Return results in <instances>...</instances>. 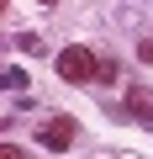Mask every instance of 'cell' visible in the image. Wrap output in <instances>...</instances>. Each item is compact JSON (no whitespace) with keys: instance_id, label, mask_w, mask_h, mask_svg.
<instances>
[{"instance_id":"cell-1","label":"cell","mask_w":153,"mask_h":159,"mask_svg":"<svg viewBox=\"0 0 153 159\" xmlns=\"http://www.w3.org/2000/svg\"><path fill=\"white\" fill-rule=\"evenodd\" d=\"M58 74L69 80V85H90V80H100V58L90 48H63L58 53Z\"/></svg>"},{"instance_id":"cell-2","label":"cell","mask_w":153,"mask_h":159,"mask_svg":"<svg viewBox=\"0 0 153 159\" xmlns=\"http://www.w3.org/2000/svg\"><path fill=\"white\" fill-rule=\"evenodd\" d=\"M74 143V117H53L48 127H42V148H53V154H63Z\"/></svg>"},{"instance_id":"cell-3","label":"cell","mask_w":153,"mask_h":159,"mask_svg":"<svg viewBox=\"0 0 153 159\" xmlns=\"http://www.w3.org/2000/svg\"><path fill=\"white\" fill-rule=\"evenodd\" d=\"M127 111H132V117H153V90H142V85L127 90Z\"/></svg>"},{"instance_id":"cell-4","label":"cell","mask_w":153,"mask_h":159,"mask_svg":"<svg viewBox=\"0 0 153 159\" xmlns=\"http://www.w3.org/2000/svg\"><path fill=\"white\" fill-rule=\"evenodd\" d=\"M6 90H27V69H21V64L6 69Z\"/></svg>"},{"instance_id":"cell-5","label":"cell","mask_w":153,"mask_h":159,"mask_svg":"<svg viewBox=\"0 0 153 159\" xmlns=\"http://www.w3.org/2000/svg\"><path fill=\"white\" fill-rule=\"evenodd\" d=\"M0 159H21V148H11V143H6V148H0Z\"/></svg>"},{"instance_id":"cell-6","label":"cell","mask_w":153,"mask_h":159,"mask_svg":"<svg viewBox=\"0 0 153 159\" xmlns=\"http://www.w3.org/2000/svg\"><path fill=\"white\" fill-rule=\"evenodd\" d=\"M42 6H53V0H42Z\"/></svg>"}]
</instances>
